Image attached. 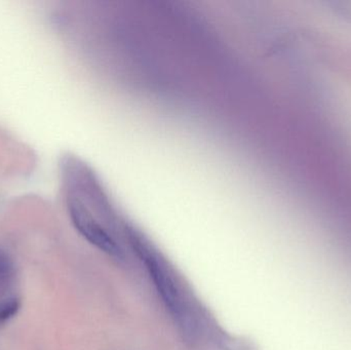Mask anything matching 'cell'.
I'll return each mask as SVG.
<instances>
[{"label":"cell","mask_w":351,"mask_h":350,"mask_svg":"<svg viewBox=\"0 0 351 350\" xmlns=\"http://www.w3.org/2000/svg\"><path fill=\"white\" fill-rule=\"evenodd\" d=\"M68 209L73 225L88 242L110 256H121L119 245L96 219L88 205L74 193L68 197Z\"/></svg>","instance_id":"1"},{"label":"cell","mask_w":351,"mask_h":350,"mask_svg":"<svg viewBox=\"0 0 351 350\" xmlns=\"http://www.w3.org/2000/svg\"><path fill=\"white\" fill-rule=\"evenodd\" d=\"M133 244L136 247L138 254L142 257V260L144 261V264L146 265L154 286L166 303L167 308L175 318L182 320L184 318L183 308H182L181 297L174 279L171 277L158 259L150 252L149 249L135 236H133Z\"/></svg>","instance_id":"2"},{"label":"cell","mask_w":351,"mask_h":350,"mask_svg":"<svg viewBox=\"0 0 351 350\" xmlns=\"http://www.w3.org/2000/svg\"><path fill=\"white\" fill-rule=\"evenodd\" d=\"M16 282V265L10 255L0 249V300L10 297Z\"/></svg>","instance_id":"3"},{"label":"cell","mask_w":351,"mask_h":350,"mask_svg":"<svg viewBox=\"0 0 351 350\" xmlns=\"http://www.w3.org/2000/svg\"><path fill=\"white\" fill-rule=\"evenodd\" d=\"M21 310V301L19 298L10 296L0 300V328L5 326L10 321L18 314Z\"/></svg>","instance_id":"4"}]
</instances>
